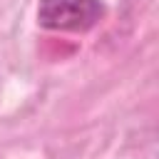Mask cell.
I'll use <instances>...</instances> for the list:
<instances>
[{
    "instance_id": "obj_1",
    "label": "cell",
    "mask_w": 159,
    "mask_h": 159,
    "mask_svg": "<svg viewBox=\"0 0 159 159\" xmlns=\"http://www.w3.org/2000/svg\"><path fill=\"white\" fill-rule=\"evenodd\" d=\"M104 17L99 0H40L37 22L45 30L87 32Z\"/></svg>"
}]
</instances>
